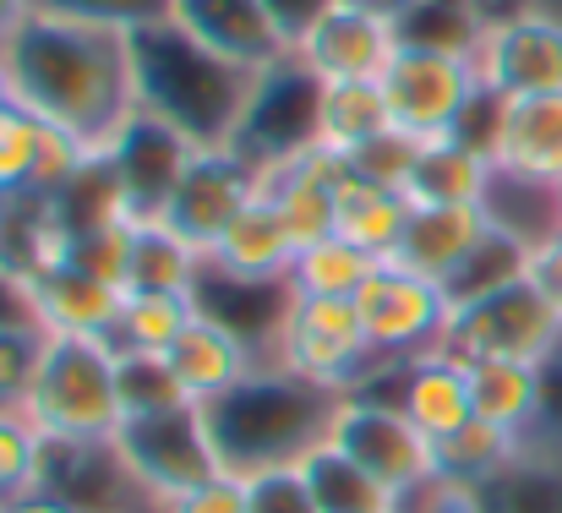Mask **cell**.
Listing matches in <instances>:
<instances>
[{"instance_id":"cell-42","label":"cell","mask_w":562,"mask_h":513,"mask_svg":"<svg viewBox=\"0 0 562 513\" xmlns=\"http://www.w3.org/2000/svg\"><path fill=\"white\" fill-rule=\"evenodd\" d=\"M38 349H44V334H38L27 317L0 323V404H22V399H27Z\"/></svg>"},{"instance_id":"cell-43","label":"cell","mask_w":562,"mask_h":513,"mask_svg":"<svg viewBox=\"0 0 562 513\" xmlns=\"http://www.w3.org/2000/svg\"><path fill=\"white\" fill-rule=\"evenodd\" d=\"M33 11H55V16H77V22H104V27H148L159 16H170V0H33Z\"/></svg>"},{"instance_id":"cell-45","label":"cell","mask_w":562,"mask_h":513,"mask_svg":"<svg viewBox=\"0 0 562 513\" xmlns=\"http://www.w3.org/2000/svg\"><path fill=\"white\" fill-rule=\"evenodd\" d=\"M415 154H420L415 137H404V132H382L376 143L356 148V154L345 159V170L367 175V180H376V186H398V191H404V175H409V165H415Z\"/></svg>"},{"instance_id":"cell-14","label":"cell","mask_w":562,"mask_h":513,"mask_svg":"<svg viewBox=\"0 0 562 513\" xmlns=\"http://www.w3.org/2000/svg\"><path fill=\"white\" fill-rule=\"evenodd\" d=\"M295 55L317 82H382V71L398 55V27L387 5L367 0H339L301 44Z\"/></svg>"},{"instance_id":"cell-34","label":"cell","mask_w":562,"mask_h":513,"mask_svg":"<svg viewBox=\"0 0 562 513\" xmlns=\"http://www.w3.org/2000/svg\"><path fill=\"white\" fill-rule=\"evenodd\" d=\"M202 252L181 241L165 219H148L137 224V241H132V285L126 290H187L196 295V279H202Z\"/></svg>"},{"instance_id":"cell-39","label":"cell","mask_w":562,"mask_h":513,"mask_svg":"<svg viewBox=\"0 0 562 513\" xmlns=\"http://www.w3.org/2000/svg\"><path fill=\"white\" fill-rule=\"evenodd\" d=\"M132 241H137V224L132 219H115V224H99V230H82L66 241V263L104 279V285H132Z\"/></svg>"},{"instance_id":"cell-20","label":"cell","mask_w":562,"mask_h":513,"mask_svg":"<svg viewBox=\"0 0 562 513\" xmlns=\"http://www.w3.org/2000/svg\"><path fill=\"white\" fill-rule=\"evenodd\" d=\"M492 170L519 175V180H562V93H525L503 99L497 93V121H492Z\"/></svg>"},{"instance_id":"cell-18","label":"cell","mask_w":562,"mask_h":513,"mask_svg":"<svg viewBox=\"0 0 562 513\" xmlns=\"http://www.w3.org/2000/svg\"><path fill=\"white\" fill-rule=\"evenodd\" d=\"M393 388H356V393H372V399H387L398 404L426 437H442L453 426H464L475 415V399H470V366L448 349H426L415 360H398V366H382L372 371ZM367 377V382H372Z\"/></svg>"},{"instance_id":"cell-51","label":"cell","mask_w":562,"mask_h":513,"mask_svg":"<svg viewBox=\"0 0 562 513\" xmlns=\"http://www.w3.org/2000/svg\"><path fill=\"white\" fill-rule=\"evenodd\" d=\"M33 16V0H0V44Z\"/></svg>"},{"instance_id":"cell-15","label":"cell","mask_w":562,"mask_h":513,"mask_svg":"<svg viewBox=\"0 0 562 513\" xmlns=\"http://www.w3.org/2000/svg\"><path fill=\"white\" fill-rule=\"evenodd\" d=\"M257 191H262V175L251 170L235 148H196L176 197H170V208H165V224L207 257L213 241L235 224V213Z\"/></svg>"},{"instance_id":"cell-17","label":"cell","mask_w":562,"mask_h":513,"mask_svg":"<svg viewBox=\"0 0 562 513\" xmlns=\"http://www.w3.org/2000/svg\"><path fill=\"white\" fill-rule=\"evenodd\" d=\"M22 312L38 334H71V339H115L121 312H126V290L104 285L71 263L44 268L38 279L22 285Z\"/></svg>"},{"instance_id":"cell-35","label":"cell","mask_w":562,"mask_h":513,"mask_svg":"<svg viewBox=\"0 0 562 513\" xmlns=\"http://www.w3.org/2000/svg\"><path fill=\"white\" fill-rule=\"evenodd\" d=\"M196 295L187 290H126V312L115 328V349H170L196 317Z\"/></svg>"},{"instance_id":"cell-24","label":"cell","mask_w":562,"mask_h":513,"mask_svg":"<svg viewBox=\"0 0 562 513\" xmlns=\"http://www.w3.org/2000/svg\"><path fill=\"white\" fill-rule=\"evenodd\" d=\"M339 180H345V159L328 148H306L301 159L279 165L262 175V197L284 213L290 235L301 246L334 235V202H339Z\"/></svg>"},{"instance_id":"cell-37","label":"cell","mask_w":562,"mask_h":513,"mask_svg":"<svg viewBox=\"0 0 562 513\" xmlns=\"http://www.w3.org/2000/svg\"><path fill=\"white\" fill-rule=\"evenodd\" d=\"M115 388L126 415H154L170 404H191L165 349H115Z\"/></svg>"},{"instance_id":"cell-33","label":"cell","mask_w":562,"mask_h":513,"mask_svg":"<svg viewBox=\"0 0 562 513\" xmlns=\"http://www.w3.org/2000/svg\"><path fill=\"white\" fill-rule=\"evenodd\" d=\"M486 513H562V454L547 443H525L503 476L486 487Z\"/></svg>"},{"instance_id":"cell-29","label":"cell","mask_w":562,"mask_h":513,"mask_svg":"<svg viewBox=\"0 0 562 513\" xmlns=\"http://www.w3.org/2000/svg\"><path fill=\"white\" fill-rule=\"evenodd\" d=\"M492 230L514 235L525 252L547 246L562 235V208H558V186H541V180H519V175L492 170L486 180V197H481Z\"/></svg>"},{"instance_id":"cell-22","label":"cell","mask_w":562,"mask_h":513,"mask_svg":"<svg viewBox=\"0 0 562 513\" xmlns=\"http://www.w3.org/2000/svg\"><path fill=\"white\" fill-rule=\"evenodd\" d=\"M492 219L481 202H448V208H409V224L393 246L387 263L409 268V274H426V279H448L481 241H486Z\"/></svg>"},{"instance_id":"cell-7","label":"cell","mask_w":562,"mask_h":513,"mask_svg":"<svg viewBox=\"0 0 562 513\" xmlns=\"http://www.w3.org/2000/svg\"><path fill=\"white\" fill-rule=\"evenodd\" d=\"M115 448L159 509L224 470L202 404H170V410H154V415H126L121 432H115Z\"/></svg>"},{"instance_id":"cell-1","label":"cell","mask_w":562,"mask_h":513,"mask_svg":"<svg viewBox=\"0 0 562 513\" xmlns=\"http://www.w3.org/2000/svg\"><path fill=\"white\" fill-rule=\"evenodd\" d=\"M0 60L11 77V99L88 148H104L137 115L132 33L121 27L33 11L0 44Z\"/></svg>"},{"instance_id":"cell-13","label":"cell","mask_w":562,"mask_h":513,"mask_svg":"<svg viewBox=\"0 0 562 513\" xmlns=\"http://www.w3.org/2000/svg\"><path fill=\"white\" fill-rule=\"evenodd\" d=\"M104 165L121 186V202H126V219L132 224H148V219H165L181 175H187L196 143H187L176 126H165L159 115L137 110L104 148Z\"/></svg>"},{"instance_id":"cell-27","label":"cell","mask_w":562,"mask_h":513,"mask_svg":"<svg viewBox=\"0 0 562 513\" xmlns=\"http://www.w3.org/2000/svg\"><path fill=\"white\" fill-rule=\"evenodd\" d=\"M486 22H492L486 0H398L393 5L398 49H431V55L475 60Z\"/></svg>"},{"instance_id":"cell-19","label":"cell","mask_w":562,"mask_h":513,"mask_svg":"<svg viewBox=\"0 0 562 513\" xmlns=\"http://www.w3.org/2000/svg\"><path fill=\"white\" fill-rule=\"evenodd\" d=\"M170 22H181L196 44H207L213 55H224L251 77L295 55L262 0H170Z\"/></svg>"},{"instance_id":"cell-16","label":"cell","mask_w":562,"mask_h":513,"mask_svg":"<svg viewBox=\"0 0 562 513\" xmlns=\"http://www.w3.org/2000/svg\"><path fill=\"white\" fill-rule=\"evenodd\" d=\"M38 487L71 503L77 513H165L148 498V487L132 476V465L121 459L115 437L110 443H44Z\"/></svg>"},{"instance_id":"cell-11","label":"cell","mask_w":562,"mask_h":513,"mask_svg":"<svg viewBox=\"0 0 562 513\" xmlns=\"http://www.w3.org/2000/svg\"><path fill=\"white\" fill-rule=\"evenodd\" d=\"M356 312L367 323L376 371L437 349L442 328H448V295H442V285L426 279V274H409L398 263H382L372 279L356 290Z\"/></svg>"},{"instance_id":"cell-50","label":"cell","mask_w":562,"mask_h":513,"mask_svg":"<svg viewBox=\"0 0 562 513\" xmlns=\"http://www.w3.org/2000/svg\"><path fill=\"white\" fill-rule=\"evenodd\" d=\"M0 513H77L71 503H60L55 492H44V487H33V492H22V498H11Z\"/></svg>"},{"instance_id":"cell-32","label":"cell","mask_w":562,"mask_h":513,"mask_svg":"<svg viewBox=\"0 0 562 513\" xmlns=\"http://www.w3.org/2000/svg\"><path fill=\"white\" fill-rule=\"evenodd\" d=\"M376 263L372 252H361V246H350L345 235H323V241H312V246H301L295 252V263H290V295H323V301H356V290L372 279Z\"/></svg>"},{"instance_id":"cell-54","label":"cell","mask_w":562,"mask_h":513,"mask_svg":"<svg viewBox=\"0 0 562 513\" xmlns=\"http://www.w3.org/2000/svg\"><path fill=\"white\" fill-rule=\"evenodd\" d=\"M558 208H562V180H558Z\"/></svg>"},{"instance_id":"cell-8","label":"cell","mask_w":562,"mask_h":513,"mask_svg":"<svg viewBox=\"0 0 562 513\" xmlns=\"http://www.w3.org/2000/svg\"><path fill=\"white\" fill-rule=\"evenodd\" d=\"M268 360H279L312 382L345 388V393H356L376 371L372 339H367L356 301H323V295H290Z\"/></svg>"},{"instance_id":"cell-9","label":"cell","mask_w":562,"mask_h":513,"mask_svg":"<svg viewBox=\"0 0 562 513\" xmlns=\"http://www.w3.org/2000/svg\"><path fill=\"white\" fill-rule=\"evenodd\" d=\"M481 93H486V88H481V71H475V60H464V55L398 49L393 66L382 71L387 121H393V132H404V137H415V143L453 137Z\"/></svg>"},{"instance_id":"cell-25","label":"cell","mask_w":562,"mask_h":513,"mask_svg":"<svg viewBox=\"0 0 562 513\" xmlns=\"http://www.w3.org/2000/svg\"><path fill=\"white\" fill-rule=\"evenodd\" d=\"M492 180V159L459 137H437L420 143L415 165L404 175V197L409 208H448V202H481Z\"/></svg>"},{"instance_id":"cell-52","label":"cell","mask_w":562,"mask_h":513,"mask_svg":"<svg viewBox=\"0 0 562 513\" xmlns=\"http://www.w3.org/2000/svg\"><path fill=\"white\" fill-rule=\"evenodd\" d=\"M5 104H16V99H11V77H5V60H0V110Z\"/></svg>"},{"instance_id":"cell-21","label":"cell","mask_w":562,"mask_h":513,"mask_svg":"<svg viewBox=\"0 0 562 513\" xmlns=\"http://www.w3.org/2000/svg\"><path fill=\"white\" fill-rule=\"evenodd\" d=\"M165 355H170V366H176V377H181L191 404H213L218 393H229L240 377H251V371L268 360L257 344L240 339L235 328H224V323L207 317V312H196L187 323V334L170 344Z\"/></svg>"},{"instance_id":"cell-31","label":"cell","mask_w":562,"mask_h":513,"mask_svg":"<svg viewBox=\"0 0 562 513\" xmlns=\"http://www.w3.org/2000/svg\"><path fill=\"white\" fill-rule=\"evenodd\" d=\"M519 448H525V437H514V432H503V426H492V421L470 415L464 426H453V432L431 437V470H437V476H448V481L486 487L492 476H503V470L514 465V454H519Z\"/></svg>"},{"instance_id":"cell-23","label":"cell","mask_w":562,"mask_h":513,"mask_svg":"<svg viewBox=\"0 0 562 513\" xmlns=\"http://www.w3.org/2000/svg\"><path fill=\"white\" fill-rule=\"evenodd\" d=\"M295 252H301V241L290 235V224H284V213L257 191L240 213H235V224L213 241V252H207V268H218V274H235V279H262V285H284L290 279V263H295Z\"/></svg>"},{"instance_id":"cell-2","label":"cell","mask_w":562,"mask_h":513,"mask_svg":"<svg viewBox=\"0 0 562 513\" xmlns=\"http://www.w3.org/2000/svg\"><path fill=\"white\" fill-rule=\"evenodd\" d=\"M339 404H345V388H328L279 360H262L229 393L202 404V415H207L218 465L229 476H262V470H295L301 459H312L328 443Z\"/></svg>"},{"instance_id":"cell-49","label":"cell","mask_w":562,"mask_h":513,"mask_svg":"<svg viewBox=\"0 0 562 513\" xmlns=\"http://www.w3.org/2000/svg\"><path fill=\"white\" fill-rule=\"evenodd\" d=\"M530 279L547 290V301H552V306L562 312V235L530 252Z\"/></svg>"},{"instance_id":"cell-36","label":"cell","mask_w":562,"mask_h":513,"mask_svg":"<svg viewBox=\"0 0 562 513\" xmlns=\"http://www.w3.org/2000/svg\"><path fill=\"white\" fill-rule=\"evenodd\" d=\"M301 476H306L323 513H387V492L356 459H345L334 443H323L312 459H301Z\"/></svg>"},{"instance_id":"cell-6","label":"cell","mask_w":562,"mask_h":513,"mask_svg":"<svg viewBox=\"0 0 562 513\" xmlns=\"http://www.w3.org/2000/svg\"><path fill=\"white\" fill-rule=\"evenodd\" d=\"M317 110H323V82L306 71L301 55H284L279 66L251 77V93H246L229 148L257 175L279 170V165L301 159L306 148H317Z\"/></svg>"},{"instance_id":"cell-47","label":"cell","mask_w":562,"mask_h":513,"mask_svg":"<svg viewBox=\"0 0 562 513\" xmlns=\"http://www.w3.org/2000/svg\"><path fill=\"white\" fill-rule=\"evenodd\" d=\"M525 443H547V448L562 454V339H558V349L541 360V421L530 426Z\"/></svg>"},{"instance_id":"cell-30","label":"cell","mask_w":562,"mask_h":513,"mask_svg":"<svg viewBox=\"0 0 562 513\" xmlns=\"http://www.w3.org/2000/svg\"><path fill=\"white\" fill-rule=\"evenodd\" d=\"M393 132L382 82H323V110H317V148L350 159L356 148Z\"/></svg>"},{"instance_id":"cell-28","label":"cell","mask_w":562,"mask_h":513,"mask_svg":"<svg viewBox=\"0 0 562 513\" xmlns=\"http://www.w3.org/2000/svg\"><path fill=\"white\" fill-rule=\"evenodd\" d=\"M470 366V399L475 415L530 437V426L541 421V366L536 360H464Z\"/></svg>"},{"instance_id":"cell-12","label":"cell","mask_w":562,"mask_h":513,"mask_svg":"<svg viewBox=\"0 0 562 513\" xmlns=\"http://www.w3.org/2000/svg\"><path fill=\"white\" fill-rule=\"evenodd\" d=\"M328 443L345 459H356L387 498L415 487L420 476H431V437L398 404L372 399V393H345Z\"/></svg>"},{"instance_id":"cell-38","label":"cell","mask_w":562,"mask_h":513,"mask_svg":"<svg viewBox=\"0 0 562 513\" xmlns=\"http://www.w3.org/2000/svg\"><path fill=\"white\" fill-rule=\"evenodd\" d=\"M44 476V432L27 421L22 404H0V509L33 492Z\"/></svg>"},{"instance_id":"cell-40","label":"cell","mask_w":562,"mask_h":513,"mask_svg":"<svg viewBox=\"0 0 562 513\" xmlns=\"http://www.w3.org/2000/svg\"><path fill=\"white\" fill-rule=\"evenodd\" d=\"M38 137H44V121H38V115H27L22 104H5V110H0V197L27 191Z\"/></svg>"},{"instance_id":"cell-3","label":"cell","mask_w":562,"mask_h":513,"mask_svg":"<svg viewBox=\"0 0 562 513\" xmlns=\"http://www.w3.org/2000/svg\"><path fill=\"white\" fill-rule=\"evenodd\" d=\"M132 71H137V110L159 115L196 148H229L251 93V71L196 44L170 16L132 27Z\"/></svg>"},{"instance_id":"cell-46","label":"cell","mask_w":562,"mask_h":513,"mask_svg":"<svg viewBox=\"0 0 562 513\" xmlns=\"http://www.w3.org/2000/svg\"><path fill=\"white\" fill-rule=\"evenodd\" d=\"M165 513H246V476H207L202 487L181 492L176 503H165Z\"/></svg>"},{"instance_id":"cell-41","label":"cell","mask_w":562,"mask_h":513,"mask_svg":"<svg viewBox=\"0 0 562 513\" xmlns=\"http://www.w3.org/2000/svg\"><path fill=\"white\" fill-rule=\"evenodd\" d=\"M387 513H486V492L470 481H448V476H420L415 487L393 492Z\"/></svg>"},{"instance_id":"cell-26","label":"cell","mask_w":562,"mask_h":513,"mask_svg":"<svg viewBox=\"0 0 562 513\" xmlns=\"http://www.w3.org/2000/svg\"><path fill=\"white\" fill-rule=\"evenodd\" d=\"M409 224V197L398 186H376L367 175H350L339 180V202H334V235H345L350 246L372 252L376 263L393 257L398 235Z\"/></svg>"},{"instance_id":"cell-53","label":"cell","mask_w":562,"mask_h":513,"mask_svg":"<svg viewBox=\"0 0 562 513\" xmlns=\"http://www.w3.org/2000/svg\"><path fill=\"white\" fill-rule=\"evenodd\" d=\"M367 5H387V11H393V5H398V0H367Z\"/></svg>"},{"instance_id":"cell-5","label":"cell","mask_w":562,"mask_h":513,"mask_svg":"<svg viewBox=\"0 0 562 513\" xmlns=\"http://www.w3.org/2000/svg\"><path fill=\"white\" fill-rule=\"evenodd\" d=\"M562 339V312L547 301V290L525 274L503 290H486L448 312L442 344L459 360H547Z\"/></svg>"},{"instance_id":"cell-48","label":"cell","mask_w":562,"mask_h":513,"mask_svg":"<svg viewBox=\"0 0 562 513\" xmlns=\"http://www.w3.org/2000/svg\"><path fill=\"white\" fill-rule=\"evenodd\" d=\"M262 5H268V16L279 22V33L290 38V49H295V44H301V38H306V33H312L339 0H262Z\"/></svg>"},{"instance_id":"cell-10","label":"cell","mask_w":562,"mask_h":513,"mask_svg":"<svg viewBox=\"0 0 562 513\" xmlns=\"http://www.w3.org/2000/svg\"><path fill=\"white\" fill-rule=\"evenodd\" d=\"M475 71H481V88L503 99L562 93V11L536 0L492 11L475 49Z\"/></svg>"},{"instance_id":"cell-4","label":"cell","mask_w":562,"mask_h":513,"mask_svg":"<svg viewBox=\"0 0 562 513\" xmlns=\"http://www.w3.org/2000/svg\"><path fill=\"white\" fill-rule=\"evenodd\" d=\"M22 410L44 443H110L126 421L115 388V344L44 334Z\"/></svg>"},{"instance_id":"cell-44","label":"cell","mask_w":562,"mask_h":513,"mask_svg":"<svg viewBox=\"0 0 562 513\" xmlns=\"http://www.w3.org/2000/svg\"><path fill=\"white\" fill-rule=\"evenodd\" d=\"M246 513H323L301 465L295 470H262V476H246Z\"/></svg>"}]
</instances>
